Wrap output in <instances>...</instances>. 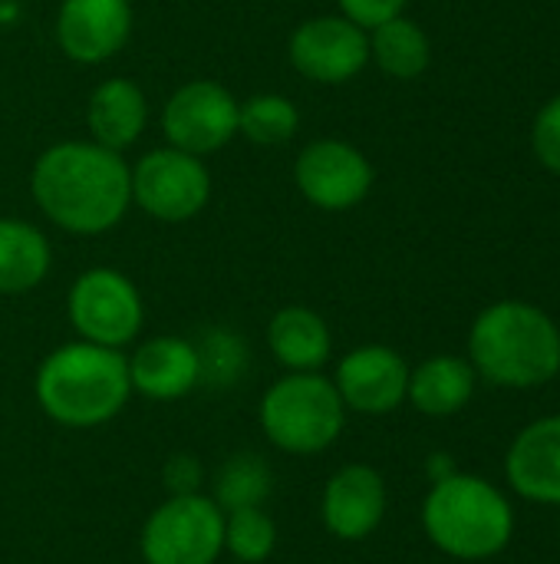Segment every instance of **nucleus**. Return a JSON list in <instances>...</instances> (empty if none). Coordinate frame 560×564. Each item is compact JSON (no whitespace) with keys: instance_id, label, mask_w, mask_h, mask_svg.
Returning <instances> with one entry per match:
<instances>
[{"instance_id":"1","label":"nucleus","mask_w":560,"mask_h":564,"mask_svg":"<svg viewBox=\"0 0 560 564\" xmlns=\"http://www.w3.org/2000/svg\"><path fill=\"white\" fill-rule=\"evenodd\" d=\"M30 195L36 208L69 235H102L132 205V169L122 152L99 142H56L33 162Z\"/></svg>"},{"instance_id":"2","label":"nucleus","mask_w":560,"mask_h":564,"mask_svg":"<svg viewBox=\"0 0 560 564\" xmlns=\"http://www.w3.org/2000/svg\"><path fill=\"white\" fill-rule=\"evenodd\" d=\"M469 364L502 390L545 387L560 370L558 324L528 301H498L469 330Z\"/></svg>"},{"instance_id":"3","label":"nucleus","mask_w":560,"mask_h":564,"mask_svg":"<svg viewBox=\"0 0 560 564\" xmlns=\"http://www.w3.org/2000/svg\"><path fill=\"white\" fill-rule=\"evenodd\" d=\"M40 410L69 430H89L109 423L129 400V360L89 340L56 347L36 370Z\"/></svg>"},{"instance_id":"4","label":"nucleus","mask_w":560,"mask_h":564,"mask_svg":"<svg viewBox=\"0 0 560 564\" xmlns=\"http://www.w3.org/2000/svg\"><path fill=\"white\" fill-rule=\"evenodd\" d=\"M429 542L455 562H488L515 539V509L502 489L482 476L452 473L432 482L422 502Z\"/></svg>"},{"instance_id":"5","label":"nucleus","mask_w":560,"mask_h":564,"mask_svg":"<svg viewBox=\"0 0 560 564\" xmlns=\"http://www.w3.org/2000/svg\"><path fill=\"white\" fill-rule=\"evenodd\" d=\"M261 430L267 440L294 456H314L330 449L343 426L347 406L333 380L310 373H287L261 397Z\"/></svg>"},{"instance_id":"6","label":"nucleus","mask_w":560,"mask_h":564,"mask_svg":"<svg viewBox=\"0 0 560 564\" xmlns=\"http://www.w3.org/2000/svg\"><path fill=\"white\" fill-rule=\"evenodd\" d=\"M145 564H215L224 552V512L215 499L168 496L142 525Z\"/></svg>"},{"instance_id":"7","label":"nucleus","mask_w":560,"mask_h":564,"mask_svg":"<svg viewBox=\"0 0 560 564\" xmlns=\"http://www.w3.org/2000/svg\"><path fill=\"white\" fill-rule=\"evenodd\" d=\"M66 314L79 340L112 350L132 344L145 317L135 284L112 268L83 271L69 288Z\"/></svg>"},{"instance_id":"8","label":"nucleus","mask_w":560,"mask_h":564,"mask_svg":"<svg viewBox=\"0 0 560 564\" xmlns=\"http://www.w3.org/2000/svg\"><path fill=\"white\" fill-rule=\"evenodd\" d=\"M211 198V175L198 155L152 149L132 169V202L155 221H188Z\"/></svg>"},{"instance_id":"9","label":"nucleus","mask_w":560,"mask_h":564,"mask_svg":"<svg viewBox=\"0 0 560 564\" xmlns=\"http://www.w3.org/2000/svg\"><path fill=\"white\" fill-rule=\"evenodd\" d=\"M241 102L215 79H191L178 86L162 109V132L172 149L188 155H211L238 135Z\"/></svg>"},{"instance_id":"10","label":"nucleus","mask_w":560,"mask_h":564,"mask_svg":"<svg viewBox=\"0 0 560 564\" xmlns=\"http://www.w3.org/2000/svg\"><path fill=\"white\" fill-rule=\"evenodd\" d=\"M294 185L320 212H347L373 188L370 159L343 139H317L294 162Z\"/></svg>"},{"instance_id":"11","label":"nucleus","mask_w":560,"mask_h":564,"mask_svg":"<svg viewBox=\"0 0 560 564\" xmlns=\"http://www.w3.org/2000/svg\"><path fill=\"white\" fill-rule=\"evenodd\" d=\"M290 63L294 69L323 86L350 83L370 63V33L353 20L340 17H314L304 20L290 36Z\"/></svg>"},{"instance_id":"12","label":"nucleus","mask_w":560,"mask_h":564,"mask_svg":"<svg viewBox=\"0 0 560 564\" xmlns=\"http://www.w3.org/2000/svg\"><path fill=\"white\" fill-rule=\"evenodd\" d=\"M333 387L347 410L363 416H386L406 403L409 364L393 347L366 344L337 364Z\"/></svg>"},{"instance_id":"13","label":"nucleus","mask_w":560,"mask_h":564,"mask_svg":"<svg viewBox=\"0 0 560 564\" xmlns=\"http://www.w3.org/2000/svg\"><path fill=\"white\" fill-rule=\"evenodd\" d=\"M132 33L129 0H63L56 13V43L73 63H106Z\"/></svg>"},{"instance_id":"14","label":"nucleus","mask_w":560,"mask_h":564,"mask_svg":"<svg viewBox=\"0 0 560 564\" xmlns=\"http://www.w3.org/2000/svg\"><path fill=\"white\" fill-rule=\"evenodd\" d=\"M323 525L340 542L370 539L386 519V482L373 466L350 463L337 469L320 499Z\"/></svg>"},{"instance_id":"15","label":"nucleus","mask_w":560,"mask_h":564,"mask_svg":"<svg viewBox=\"0 0 560 564\" xmlns=\"http://www.w3.org/2000/svg\"><path fill=\"white\" fill-rule=\"evenodd\" d=\"M508 486L538 506H560V413L528 423L505 456Z\"/></svg>"},{"instance_id":"16","label":"nucleus","mask_w":560,"mask_h":564,"mask_svg":"<svg viewBox=\"0 0 560 564\" xmlns=\"http://www.w3.org/2000/svg\"><path fill=\"white\" fill-rule=\"evenodd\" d=\"M125 360L132 390L149 400H178L198 387V354L185 337H152Z\"/></svg>"},{"instance_id":"17","label":"nucleus","mask_w":560,"mask_h":564,"mask_svg":"<svg viewBox=\"0 0 560 564\" xmlns=\"http://www.w3.org/2000/svg\"><path fill=\"white\" fill-rule=\"evenodd\" d=\"M145 122H149V102L132 79L116 76L92 89L86 106V126L92 132V142L122 152L139 142Z\"/></svg>"},{"instance_id":"18","label":"nucleus","mask_w":560,"mask_h":564,"mask_svg":"<svg viewBox=\"0 0 560 564\" xmlns=\"http://www.w3.org/2000/svg\"><path fill=\"white\" fill-rule=\"evenodd\" d=\"M475 383H479V373L465 357L439 354V357L422 360L416 370H409L406 400L422 416H455L475 397Z\"/></svg>"},{"instance_id":"19","label":"nucleus","mask_w":560,"mask_h":564,"mask_svg":"<svg viewBox=\"0 0 560 564\" xmlns=\"http://www.w3.org/2000/svg\"><path fill=\"white\" fill-rule=\"evenodd\" d=\"M267 347L277 357L281 367L290 373H310L320 370L330 357V327L327 321L300 304L281 307L267 324Z\"/></svg>"},{"instance_id":"20","label":"nucleus","mask_w":560,"mask_h":564,"mask_svg":"<svg viewBox=\"0 0 560 564\" xmlns=\"http://www.w3.org/2000/svg\"><path fill=\"white\" fill-rule=\"evenodd\" d=\"M50 271L46 235L20 218H0V294L17 297L33 291Z\"/></svg>"},{"instance_id":"21","label":"nucleus","mask_w":560,"mask_h":564,"mask_svg":"<svg viewBox=\"0 0 560 564\" xmlns=\"http://www.w3.org/2000/svg\"><path fill=\"white\" fill-rule=\"evenodd\" d=\"M370 59L393 79H416L429 69L432 46L426 30L399 13L370 30Z\"/></svg>"},{"instance_id":"22","label":"nucleus","mask_w":560,"mask_h":564,"mask_svg":"<svg viewBox=\"0 0 560 564\" xmlns=\"http://www.w3.org/2000/svg\"><path fill=\"white\" fill-rule=\"evenodd\" d=\"M274 486L271 466L257 453H238L231 456L215 482V502L221 512H238V509H257L267 502Z\"/></svg>"},{"instance_id":"23","label":"nucleus","mask_w":560,"mask_h":564,"mask_svg":"<svg viewBox=\"0 0 560 564\" xmlns=\"http://www.w3.org/2000/svg\"><path fill=\"white\" fill-rule=\"evenodd\" d=\"M300 126V112L287 96L257 93L238 109V132L254 145H284L294 139Z\"/></svg>"},{"instance_id":"24","label":"nucleus","mask_w":560,"mask_h":564,"mask_svg":"<svg viewBox=\"0 0 560 564\" xmlns=\"http://www.w3.org/2000/svg\"><path fill=\"white\" fill-rule=\"evenodd\" d=\"M195 354H198V383L228 390L238 383V377L248 370V347L238 334L215 327L205 330L201 340H195Z\"/></svg>"},{"instance_id":"25","label":"nucleus","mask_w":560,"mask_h":564,"mask_svg":"<svg viewBox=\"0 0 560 564\" xmlns=\"http://www.w3.org/2000/svg\"><path fill=\"white\" fill-rule=\"evenodd\" d=\"M277 545V529L264 506L224 512V552L241 564H261Z\"/></svg>"},{"instance_id":"26","label":"nucleus","mask_w":560,"mask_h":564,"mask_svg":"<svg viewBox=\"0 0 560 564\" xmlns=\"http://www.w3.org/2000/svg\"><path fill=\"white\" fill-rule=\"evenodd\" d=\"M531 149L538 162L560 175V96L548 99L531 126Z\"/></svg>"},{"instance_id":"27","label":"nucleus","mask_w":560,"mask_h":564,"mask_svg":"<svg viewBox=\"0 0 560 564\" xmlns=\"http://www.w3.org/2000/svg\"><path fill=\"white\" fill-rule=\"evenodd\" d=\"M337 3H340V13L347 20H353L356 26H363L370 33L373 26L399 17L409 0H337Z\"/></svg>"},{"instance_id":"28","label":"nucleus","mask_w":560,"mask_h":564,"mask_svg":"<svg viewBox=\"0 0 560 564\" xmlns=\"http://www.w3.org/2000/svg\"><path fill=\"white\" fill-rule=\"evenodd\" d=\"M162 482L168 489V496H191L201 489L205 482V469L195 456H172L162 469Z\"/></svg>"},{"instance_id":"29","label":"nucleus","mask_w":560,"mask_h":564,"mask_svg":"<svg viewBox=\"0 0 560 564\" xmlns=\"http://www.w3.org/2000/svg\"><path fill=\"white\" fill-rule=\"evenodd\" d=\"M455 469H452V459L449 456H432L429 459V476H432V482H439V479H449Z\"/></svg>"},{"instance_id":"30","label":"nucleus","mask_w":560,"mask_h":564,"mask_svg":"<svg viewBox=\"0 0 560 564\" xmlns=\"http://www.w3.org/2000/svg\"><path fill=\"white\" fill-rule=\"evenodd\" d=\"M554 380H558V387H560V370H558V377H554Z\"/></svg>"}]
</instances>
